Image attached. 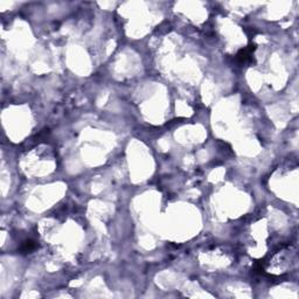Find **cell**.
Segmentation results:
<instances>
[{"mask_svg": "<svg viewBox=\"0 0 299 299\" xmlns=\"http://www.w3.org/2000/svg\"><path fill=\"white\" fill-rule=\"evenodd\" d=\"M35 248V242L32 241V240H29V241H26L25 243H23L22 246V251H25V252H28V251H32V250Z\"/></svg>", "mask_w": 299, "mask_h": 299, "instance_id": "1", "label": "cell"}]
</instances>
